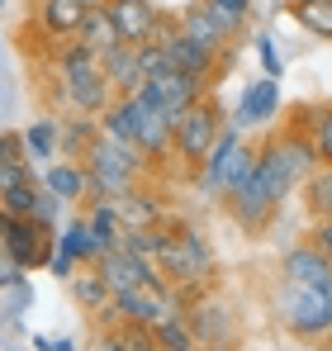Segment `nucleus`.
Listing matches in <instances>:
<instances>
[{
    "label": "nucleus",
    "instance_id": "aec40b11",
    "mask_svg": "<svg viewBox=\"0 0 332 351\" xmlns=\"http://www.w3.org/2000/svg\"><path fill=\"white\" fill-rule=\"evenodd\" d=\"M67 285H71V299H76V304H81L86 313H95V318H105V313H110V299H114V290L105 285V276H100L95 266L76 271V276H71Z\"/></svg>",
    "mask_w": 332,
    "mask_h": 351
},
{
    "label": "nucleus",
    "instance_id": "423d86ee",
    "mask_svg": "<svg viewBox=\"0 0 332 351\" xmlns=\"http://www.w3.org/2000/svg\"><path fill=\"white\" fill-rule=\"evenodd\" d=\"M133 105H138V152L162 171L166 157H171V143H176V123L166 119V110L157 100H147L143 90L133 95Z\"/></svg>",
    "mask_w": 332,
    "mask_h": 351
},
{
    "label": "nucleus",
    "instance_id": "49530a36",
    "mask_svg": "<svg viewBox=\"0 0 332 351\" xmlns=\"http://www.w3.org/2000/svg\"><path fill=\"white\" fill-rule=\"evenodd\" d=\"M0 5H5V0H0Z\"/></svg>",
    "mask_w": 332,
    "mask_h": 351
},
{
    "label": "nucleus",
    "instance_id": "c85d7f7f",
    "mask_svg": "<svg viewBox=\"0 0 332 351\" xmlns=\"http://www.w3.org/2000/svg\"><path fill=\"white\" fill-rule=\"evenodd\" d=\"M304 204H309L313 223L318 219H332V167H318V171L304 180Z\"/></svg>",
    "mask_w": 332,
    "mask_h": 351
},
{
    "label": "nucleus",
    "instance_id": "9b49d317",
    "mask_svg": "<svg viewBox=\"0 0 332 351\" xmlns=\"http://www.w3.org/2000/svg\"><path fill=\"white\" fill-rule=\"evenodd\" d=\"M138 90H143L147 100H157V105L166 110V119H171V123L185 114L190 105H200V100H204V86H200L195 76H185V71H166V76H152V81H143Z\"/></svg>",
    "mask_w": 332,
    "mask_h": 351
},
{
    "label": "nucleus",
    "instance_id": "2f4dec72",
    "mask_svg": "<svg viewBox=\"0 0 332 351\" xmlns=\"http://www.w3.org/2000/svg\"><path fill=\"white\" fill-rule=\"evenodd\" d=\"M0 290H5V318H19V313L34 304V290H29V280H24V276H10Z\"/></svg>",
    "mask_w": 332,
    "mask_h": 351
},
{
    "label": "nucleus",
    "instance_id": "58836bf2",
    "mask_svg": "<svg viewBox=\"0 0 332 351\" xmlns=\"http://www.w3.org/2000/svg\"><path fill=\"white\" fill-rule=\"evenodd\" d=\"M0 162H29V157H24V133L0 128Z\"/></svg>",
    "mask_w": 332,
    "mask_h": 351
},
{
    "label": "nucleus",
    "instance_id": "393cba45",
    "mask_svg": "<svg viewBox=\"0 0 332 351\" xmlns=\"http://www.w3.org/2000/svg\"><path fill=\"white\" fill-rule=\"evenodd\" d=\"M100 351H162L157 332L147 323H110V332L100 337Z\"/></svg>",
    "mask_w": 332,
    "mask_h": 351
},
{
    "label": "nucleus",
    "instance_id": "f704fd0d",
    "mask_svg": "<svg viewBox=\"0 0 332 351\" xmlns=\"http://www.w3.org/2000/svg\"><path fill=\"white\" fill-rule=\"evenodd\" d=\"M29 180H38L29 171V162H0V195H10L14 185H29Z\"/></svg>",
    "mask_w": 332,
    "mask_h": 351
},
{
    "label": "nucleus",
    "instance_id": "37998d69",
    "mask_svg": "<svg viewBox=\"0 0 332 351\" xmlns=\"http://www.w3.org/2000/svg\"><path fill=\"white\" fill-rule=\"evenodd\" d=\"M5 223H10V214H5V209H0V233H5Z\"/></svg>",
    "mask_w": 332,
    "mask_h": 351
},
{
    "label": "nucleus",
    "instance_id": "f8f14e48",
    "mask_svg": "<svg viewBox=\"0 0 332 351\" xmlns=\"http://www.w3.org/2000/svg\"><path fill=\"white\" fill-rule=\"evenodd\" d=\"M280 114V81L271 76H261V81H252V86H242V95H237V110H233V128L237 133H247V128H261V123H271Z\"/></svg>",
    "mask_w": 332,
    "mask_h": 351
},
{
    "label": "nucleus",
    "instance_id": "6ab92c4d",
    "mask_svg": "<svg viewBox=\"0 0 332 351\" xmlns=\"http://www.w3.org/2000/svg\"><path fill=\"white\" fill-rule=\"evenodd\" d=\"M57 247L62 252H71L81 266H95L110 247L95 237V228H91V219H76V223H67V228H57Z\"/></svg>",
    "mask_w": 332,
    "mask_h": 351
},
{
    "label": "nucleus",
    "instance_id": "39448f33",
    "mask_svg": "<svg viewBox=\"0 0 332 351\" xmlns=\"http://www.w3.org/2000/svg\"><path fill=\"white\" fill-rule=\"evenodd\" d=\"M62 95H67V105H71L76 114H95V119L119 100L100 62H95V66H81V71H67V76H62Z\"/></svg>",
    "mask_w": 332,
    "mask_h": 351
},
{
    "label": "nucleus",
    "instance_id": "0eeeda50",
    "mask_svg": "<svg viewBox=\"0 0 332 351\" xmlns=\"http://www.w3.org/2000/svg\"><path fill=\"white\" fill-rule=\"evenodd\" d=\"M223 204H228L233 223H242V233H266V228H271V219L280 214V204L266 195V185H261L257 176H247V185L228 190V195H223Z\"/></svg>",
    "mask_w": 332,
    "mask_h": 351
},
{
    "label": "nucleus",
    "instance_id": "4468645a",
    "mask_svg": "<svg viewBox=\"0 0 332 351\" xmlns=\"http://www.w3.org/2000/svg\"><path fill=\"white\" fill-rule=\"evenodd\" d=\"M280 276L285 285H332V261L313 242H299L280 256Z\"/></svg>",
    "mask_w": 332,
    "mask_h": 351
},
{
    "label": "nucleus",
    "instance_id": "473e14b6",
    "mask_svg": "<svg viewBox=\"0 0 332 351\" xmlns=\"http://www.w3.org/2000/svg\"><path fill=\"white\" fill-rule=\"evenodd\" d=\"M214 14H219L223 24L233 29V34H242V24H247V14H252V0H204Z\"/></svg>",
    "mask_w": 332,
    "mask_h": 351
},
{
    "label": "nucleus",
    "instance_id": "5701e85b",
    "mask_svg": "<svg viewBox=\"0 0 332 351\" xmlns=\"http://www.w3.org/2000/svg\"><path fill=\"white\" fill-rule=\"evenodd\" d=\"M100 133H105V138H114V143L138 147V105H133V95H119L110 110L100 114Z\"/></svg>",
    "mask_w": 332,
    "mask_h": 351
},
{
    "label": "nucleus",
    "instance_id": "7c9ffc66",
    "mask_svg": "<svg viewBox=\"0 0 332 351\" xmlns=\"http://www.w3.org/2000/svg\"><path fill=\"white\" fill-rule=\"evenodd\" d=\"M38 190H43V180H29V185H14L10 195H0V209H5L10 219H34V204H38Z\"/></svg>",
    "mask_w": 332,
    "mask_h": 351
},
{
    "label": "nucleus",
    "instance_id": "20e7f679",
    "mask_svg": "<svg viewBox=\"0 0 332 351\" xmlns=\"http://www.w3.org/2000/svg\"><path fill=\"white\" fill-rule=\"evenodd\" d=\"M53 233L57 228H43L38 219H10L5 223V233H0V256L14 266V271H38V266H48V256H53Z\"/></svg>",
    "mask_w": 332,
    "mask_h": 351
},
{
    "label": "nucleus",
    "instance_id": "c03bdc74",
    "mask_svg": "<svg viewBox=\"0 0 332 351\" xmlns=\"http://www.w3.org/2000/svg\"><path fill=\"white\" fill-rule=\"evenodd\" d=\"M81 5H100V0H81Z\"/></svg>",
    "mask_w": 332,
    "mask_h": 351
},
{
    "label": "nucleus",
    "instance_id": "e433bc0d",
    "mask_svg": "<svg viewBox=\"0 0 332 351\" xmlns=\"http://www.w3.org/2000/svg\"><path fill=\"white\" fill-rule=\"evenodd\" d=\"M313 143H318V162L332 167V105H323V119L313 128Z\"/></svg>",
    "mask_w": 332,
    "mask_h": 351
},
{
    "label": "nucleus",
    "instance_id": "a878e982",
    "mask_svg": "<svg viewBox=\"0 0 332 351\" xmlns=\"http://www.w3.org/2000/svg\"><path fill=\"white\" fill-rule=\"evenodd\" d=\"M185 318H190V328H195L200 347H219L223 351V342H228V313H223L214 299H209L204 308H185Z\"/></svg>",
    "mask_w": 332,
    "mask_h": 351
},
{
    "label": "nucleus",
    "instance_id": "c9c22d12",
    "mask_svg": "<svg viewBox=\"0 0 332 351\" xmlns=\"http://www.w3.org/2000/svg\"><path fill=\"white\" fill-rule=\"evenodd\" d=\"M57 214H62V199L43 185V190H38V204H34V219H38L43 228H57Z\"/></svg>",
    "mask_w": 332,
    "mask_h": 351
},
{
    "label": "nucleus",
    "instance_id": "dca6fc26",
    "mask_svg": "<svg viewBox=\"0 0 332 351\" xmlns=\"http://www.w3.org/2000/svg\"><path fill=\"white\" fill-rule=\"evenodd\" d=\"M91 5L81 0H38V29L53 38V43H67L81 34V19H86Z\"/></svg>",
    "mask_w": 332,
    "mask_h": 351
},
{
    "label": "nucleus",
    "instance_id": "ea45409f",
    "mask_svg": "<svg viewBox=\"0 0 332 351\" xmlns=\"http://www.w3.org/2000/svg\"><path fill=\"white\" fill-rule=\"evenodd\" d=\"M257 53H261V66H266V76H271V81H280V76H285V62H280L276 43H271V38H257Z\"/></svg>",
    "mask_w": 332,
    "mask_h": 351
},
{
    "label": "nucleus",
    "instance_id": "4be33fe9",
    "mask_svg": "<svg viewBox=\"0 0 332 351\" xmlns=\"http://www.w3.org/2000/svg\"><path fill=\"white\" fill-rule=\"evenodd\" d=\"M76 38H81V43H91L100 58H105L110 48L123 43V38H119V29H114V14H110V5H105V0L86 10V19H81V34H76Z\"/></svg>",
    "mask_w": 332,
    "mask_h": 351
},
{
    "label": "nucleus",
    "instance_id": "ddd939ff",
    "mask_svg": "<svg viewBox=\"0 0 332 351\" xmlns=\"http://www.w3.org/2000/svg\"><path fill=\"white\" fill-rule=\"evenodd\" d=\"M114 14V29H119V38L123 43H152L157 38V24H162V10L152 5V0H105Z\"/></svg>",
    "mask_w": 332,
    "mask_h": 351
},
{
    "label": "nucleus",
    "instance_id": "cd10ccee",
    "mask_svg": "<svg viewBox=\"0 0 332 351\" xmlns=\"http://www.w3.org/2000/svg\"><path fill=\"white\" fill-rule=\"evenodd\" d=\"M152 332H157V347H162V351H200V337H195V328H190V318H185V313L162 318Z\"/></svg>",
    "mask_w": 332,
    "mask_h": 351
},
{
    "label": "nucleus",
    "instance_id": "f257e3e1",
    "mask_svg": "<svg viewBox=\"0 0 332 351\" xmlns=\"http://www.w3.org/2000/svg\"><path fill=\"white\" fill-rule=\"evenodd\" d=\"M157 276H166L180 299L200 294L214 280V247L204 242V233L185 219H166L157 228Z\"/></svg>",
    "mask_w": 332,
    "mask_h": 351
},
{
    "label": "nucleus",
    "instance_id": "bb28decb",
    "mask_svg": "<svg viewBox=\"0 0 332 351\" xmlns=\"http://www.w3.org/2000/svg\"><path fill=\"white\" fill-rule=\"evenodd\" d=\"M57 143H62V119H34L24 128V157L34 162H53Z\"/></svg>",
    "mask_w": 332,
    "mask_h": 351
},
{
    "label": "nucleus",
    "instance_id": "6e6552de",
    "mask_svg": "<svg viewBox=\"0 0 332 351\" xmlns=\"http://www.w3.org/2000/svg\"><path fill=\"white\" fill-rule=\"evenodd\" d=\"M166 58H171V66H176V71L195 76V81H200L204 90H209V86L219 81V71L228 66V62H233V58H219V53L200 48V43H195V38H185L180 29H176V34H166Z\"/></svg>",
    "mask_w": 332,
    "mask_h": 351
},
{
    "label": "nucleus",
    "instance_id": "72a5a7b5",
    "mask_svg": "<svg viewBox=\"0 0 332 351\" xmlns=\"http://www.w3.org/2000/svg\"><path fill=\"white\" fill-rule=\"evenodd\" d=\"M138 58H143V76H147V81H152V76H166V71H176L171 58H166V43H143Z\"/></svg>",
    "mask_w": 332,
    "mask_h": 351
},
{
    "label": "nucleus",
    "instance_id": "a19ab883",
    "mask_svg": "<svg viewBox=\"0 0 332 351\" xmlns=\"http://www.w3.org/2000/svg\"><path fill=\"white\" fill-rule=\"evenodd\" d=\"M76 266H81V261H76L71 252H62V247L48 256V271H53V276H62V280H71V276H76Z\"/></svg>",
    "mask_w": 332,
    "mask_h": 351
},
{
    "label": "nucleus",
    "instance_id": "7ed1b4c3",
    "mask_svg": "<svg viewBox=\"0 0 332 351\" xmlns=\"http://www.w3.org/2000/svg\"><path fill=\"white\" fill-rule=\"evenodd\" d=\"M223 110H219V100H200V105H190L185 114L176 119V143H171V157H180L190 171H200L204 167V157L214 152V143H219V133H223Z\"/></svg>",
    "mask_w": 332,
    "mask_h": 351
},
{
    "label": "nucleus",
    "instance_id": "b1692460",
    "mask_svg": "<svg viewBox=\"0 0 332 351\" xmlns=\"http://www.w3.org/2000/svg\"><path fill=\"white\" fill-rule=\"evenodd\" d=\"M285 10H289V19H294L304 34L332 43V0H289Z\"/></svg>",
    "mask_w": 332,
    "mask_h": 351
},
{
    "label": "nucleus",
    "instance_id": "1a4fd4ad",
    "mask_svg": "<svg viewBox=\"0 0 332 351\" xmlns=\"http://www.w3.org/2000/svg\"><path fill=\"white\" fill-rule=\"evenodd\" d=\"M114 214H119V223H123V233H152V228H162L166 219V199L157 190H147V185H133L128 195H119L110 199Z\"/></svg>",
    "mask_w": 332,
    "mask_h": 351
},
{
    "label": "nucleus",
    "instance_id": "412c9836",
    "mask_svg": "<svg viewBox=\"0 0 332 351\" xmlns=\"http://www.w3.org/2000/svg\"><path fill=\"white\" fill-rule=\"evenodd\" d=\"M43 185L53 190L62 204H81L86 199V162H48V176H43Z\"/></svg>",
    "mask_w": 332,
    "mask_h": 351
},
{
    "label": "nucleus",
    "instance_id": "f3484780",
    "mask_svg": "<svg viewBox=\"0 0 332 351\" xmlns=\"http://www.w3.org/2000/svg\"><path fill=\"white\" fill-rule=\"evenodd\" d=\"M100 66H105V76H110L114 95H138V86L147 81V76H143V58H138V43L110 48V53L100 58Z\"/></svg>",
    "mask_w": 332,
    "mask_h": 351
},
{
    "label": "nucleus",
    "instance_id": "f03ea898",
    "mask_svg": "<svg viewBox=\"0 0 332 351\" xmlns=\"http://www.w3.org/2000/svg\"><path fill=\"white\" fill-rule=\"evenodd\" d=\"M280 323L304 342H328L332 332V285H280Z\"/></svg>",
    "mask_w": 332,
    "mask_h": 351
},
{
    "label": "nucleus",
    "instance_id": "a211bd4d",
    "mask_svg": "<svg viewBox=\"0 0 332 351\" xmlns=\"http://www.w3.org/2000/svg\"><path fill=\"white\" fill-rule=\"evenodd\" d=\"M95 143H100V119H95V114L62 119V143H57V152H62L67 162H86Z\"/></svg>",
    "mask_w": 332,
    "mask_h": 351
},
{
    "label": "nucleus",
    "instance_id": "c756f323",
    "mask_svg": "<svg viewBox=\"0 0 332 351\" xmlns=\"http://www.w3.org/2000/svg\"><path fill=\"white\" fill-rule=\"evenodd\" d=\"M86 219H91V228H95V237H100L105 247H119V237H123V223H119V214H114L110 199L91 204V209H86Z\"/></svg>",
    "mask_w": 332,
    "mask_h": 351
},
{
    "label": "nucleus",
    "instance_id": "a18cd8bd",
    "mask_svg": "<svg viewBox=\"0 0 332 351\" xmlns=\"http://www.w3.org/2000/svg\"><path fill=\"white\" fill-rule=\"evenodd\" d=\"M200 351H219V347H200Z\"/></svg>",
    "mask_w": 332,
    "mask_h": 351
},
{
    "label": "nucleus",
    "instance_id": "9d476101",
    "mask_svg": "<svg viewBox=\"0 0 332 351\" xmlns=\"http://www.w3.org/2000/svg\"><path fill=\"white\" fill-rule=\"evenodd\" d=\"M176 19H180V34H185V38H195L200 48H209V53H219V58H233V38H237V34L223 24V19L209 10V5H204V0L185 5Z\"/></svg>",
    "mask_w": 332,
    "mask_h": 351
},
{
    "label": "nucleus",
    "instance_id": "79ce46f5",
    "mask_svg": "<svg viewBox=\"0 0 332 351\" xmlns=\"http://www.w3.org/2000/svg\"><path fill=\"white\" fill-rule=\"evenodd\" d=\"M309 242H313V247H318V252L332 261V219H318V223L309 228Z\"/></svg>",
    "mask_w": 332,
    "mask_h": 351
},
{
    "label": "nucleus",
    "instance_id": "2eb2a0df",
    "mask_svg": "<svg viewBox=\"0 0 332 351\" xmlns=\"http://www.w3.org/2000/svg\"><path fill=\"white\" fill-rule=\"evenodd\" d=\"M95 271L105 276V285H110L114 294H119V290H133V285H143L147 276H157V271H152L143 256H133L128 247H110V252L95 261Z\"/></svg>",
    "mask_w": 332,
    "mask_h": 351
},
{
    "label": "nucleus",
    "instance_id": "4c0bfd02",
    "mask_svg": "<svg viewBox=\"0 0 332 351\" xmlns=\"http://www.w3.org/2000/svg\"><path fill=\"white\" fill-rule=\"evenodd\" d=\"M10 105H14V76H10V53L0 38V114H10Z\"/></svg>",
    "mask_w": 332,
    "mask_h": 351
}]
</instances>
